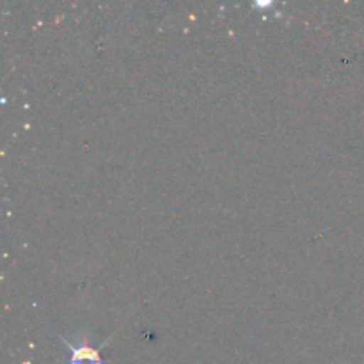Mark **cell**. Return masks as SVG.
<instances>
[{
    "mask_svg": "<svg viewBox=\"0 0 364 364\" xmlns=\"http://www.w3.org/2000/svg\"><path fill=\"white\" fill-rule=\"evenodd\" d=\"M71 352L70 364H102L100 352L96 348H91L87 341H82L80 345H71L70 341H64Z\"/></svg>",
    "mask_w": 364,
    "mask_h": 364,
    "instance_id": "1",
    "label": "cell"
}]
</instances>
